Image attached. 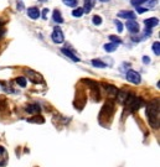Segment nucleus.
Here are the masks:
<instances>
[{
  "label": "nucleus",
  "instance_id": "f03ea898",
  "mask_svg": "<svg viewBox=\"0 0 160 167\" xmlns=\"http://www.w3.org/2000/svg\"><path fill=\"white\" fill-rule=\"evenodd\" d=\"M51 38L55 44H62L63 42V40H65V36H63V32H62V30L60 29L58 26H56L52 31V35H51Z\"/></svg>",
  "mask_w": 160,
  "mask_h": 167
},
{
  "label": "nucleus",
  "instance_id": "6e6552de",
  "mask_svg": "<svg viewBox=\"0 0 160 167\" xmlns=\"http://www.w3.org/2000/svg\"><path fill=\"white\" fill-rule=\"evenodd\" d=\"M26 111L29 114H38L41 111V108H40L38 104H30V105L26 107Z\"/></svg>",
  "mask_w": 160,
  "mask_h": 167
},
{
  "label": "nucleus",
  "instance_id": "f257e3e1",
  "mask_svg": "<svg viewBox=\"0 0 160 167\" xmlns=\"http://www.w3.org/2000/svg\"><path fill=\"white\" fill-rule=\"evenodd\" d=\"M146 117L149 124L154 129H159V100H153L146 107Z\"/></svg>",
  "mask_w": 160,
  "mask_h": 167
},
{
  "label": "nucleus",
  "instance_id": "a878e982",
  "mask_svg": "<svg viewBox=\"0 0 160 167\" xmlns=\"http://www.w3.org/2000/svg\"><path fill=\"white\" fill-rule=\"evenodd\" d=\"M146 8H140V6H138L137 8V11H138V14H143V13H145L146 11Z\"/></svg>",
  "mask_w": 160,
  "mask_h": 167
},
{
  "label": "nucleus",
  "instance_id": "5701e85b",
  "mask_svg": "<svg viewBox=\"0 0 160 167\" xmlns=\"http://www.w3.org/2000/svg\"><path fill=\"white\" fill-rule=\"evenodd\" d=\"M109 40H111V41H112L113 44H117V45H119V44H122V40L119 38L118 36H114V35H111V36H109Z\"/></svg>",
  "mask_w": 160,
  "mask_h": 167
},
{
  "label": "nucleus",
  "instance_id": "bb28decb",
  "mask_svg": "<svg viewBox=\"0 0 160 167\" xmlns=\"http://www.w3.org/2000/svg\"><path fill=\"white\" fill-rule=\"evenodd\" d=\"M143 62H144V63H145V65H148V63H149V62H150V58H149L148 56H144V57H143Z\"/></svg>",
  "mask_w": 160,
  "mask_h": 167
},
{
  "label": "nucleus",
  "instance_id": "f8f14e48",
  "mask_svg": "<svg viewBox=\"0 0 160 167\" xmlns=\"http://www.w3.org/2000/svg\"><path fill=\"white\" fill-rule=\"evenodd\" d=\"M94 2H96V0H85V9H83V11L85 13H89V11H91L93 5H94Z\"/></svg>",
  "mask_w": 160,
  "mask_h": 167
},
{
  "label": "nucleus",
  "instance_id": "4468645a",
  "mask_svg": "<svg viewBox=\"0 0 160 167\" xmlns=\"http://www.w3.org/2000/svg\"><path fill=\"white\" fill-rule=\"evenodd\" d=\"M83 82L86 83L87 86L91 87V88H92V90H94V92H98V90H99V88H98V83H97V82L91 80V79H83Z\"/></svg>",
  "mask_w": 160,
  "mask_h": 167
},
{
  "label": "nucleus",
  "instance_id": "2f4dec72",
  "mask_svg": "<svg viewBox=\"0 0 160 167\" xmlns=\"http://www.w3.org/2000/svg\"><path fill=\"white\" fill-rule=\"evenodd\" d=\"M3 26V21H2V20H0V27H2Z\"/></svg>",
  "mask_w": 160,
  "mask_h": 167
},
{
  "label": "nucleus",
  "instance_id": "f3484780",
  "mask_svg": "<svg viewBox=\"0 0 160 167\" xmlns=\"http://www.w3.org/2000/svg\"><path fill=\"white\" fill-rule=\"evenodd\" d=\"M83 8H77V9H75L73 11H72V16L73 17H81L82 15H83Z\"/></svg>",
  "mask_w": 160,
  "mask_h": 167
},
{
  "label": "nucleus",
  "instance_id": "aec40b11",
  "mask_svg": "<svg viewBox=\"0 0 160 167\" xmlns=\"http://www.w3.org/2000/svg\"><path fill=\"white\" fill-rule=\"evenodd\" d=\"M153 51H154V53L156 56L160 55V42H159V41H156V42L153 44Z\"/></svg>",
  "mask_w": 160,
  "mask_h": 167
},
{
  "label": "nucleus",
  "instance_id": "412c9836",
  "mask_svg": "<svg viewBox=\"0 0 160 167\" xmlns=\"http://www.w3.org/2000/svg\"><path fill=\"white\" fill-rule=\"evenodd\" d=\"M27 121H30V123H40V124H42L45 120H44L42 117H34V118H31V119H27Z\"/></svg>",
  "mask_w": 160,
  "mask_h": 167
},
{
  "label": "nucleus",
  "instance_id": "ddd939ff",
  "mask_svg": "<svg viewBox=\"0 0 160 167\" xmlns=\"http://www.w3.org/2000/svg\"><path fill=\"white\" fill-rule=\"evenodd\" d=\"M52 17H54V20H55V23H57V24L63 23V17H62L61 13H60V10H55L54 14H52Z\"/></svg>",
  "mask_w": 160,
  "mask_h": 167
},
{
  "label": "nucleus",
  "instance_id": "20e7f679",
  "mask_svg": "<svg viewBox=\"0 0 160 167\" xmlns=\"http://www.w3.org/2000/svg\"><path fill=\"white\" fill-rule=\"evenodd\" d=\"M125 26H127L128 31H131L132 34H138L139 30H140V27H139V24L137 21H134V20H128Z\"/></svg>",
  "mask_w": 160,
  "mask_h": 167
},
{
  "label": "nucleus",
  "instance_id": "1a4fd4ad",
  "mask_svg": "<svg viewBox=\"0 0 160 167\" xmlns=\"http://www.w3.org/2000/svg\"><path fill=\"white\" fill-rule=\"evenodd\" d=\"M144 24H145L146 29H152V27H154V26H156L159 24V19H156V17H149V19L144 20Z\"/></svg>",
  "mask_w": 160,
  "mask_h": 167
},
{
  "label": "nucleus",
  "instance_id": "9d476101",
  "mask_svg": "<svg viewBox=\"0 0 160 167\" xmlns=\"http://www.w3.org/2000/svg\"><path fill=\"white\" fill-rule=\"evenodd\" d=\"M103 87L106 88V90L109 93L111 96H115L117 93H118V88L112 86V84H107V83H103Z\"/></svg>",
  "mask_w": 160,
  "mask_h": 167
},
{
  "label": "nucleus",
  "instance_id": "dca6fc26",
  "mask_svg": "<svg viewBox=\"0 0 160 167\" xmlns=\"http://www.w3.org/2000/svg\"><path fill=\"white\" fill-rule=\"evenodd\" d=\"M117 47H118V45L117 44H113V42H109V44H106L104 45V50L107 52H113V51L117 50Z\"/></svg>",
  "mask_w": 160,
  "mask_h": 167
},
{
  "label": "nucleus",
  "instance_id": "7c9ffc66",
  "mask_svg": "<svg viewBox=\"0 0 160 167\" xmlns=\"http://www.w3.org/2000/svg\"><path fill=\"white\" fill-rule=\"evenodd\" d=\"M99 2H102V3H107V2H111V0H99Z\"/></svg>",
  "mask_w": 160,
  "mask_h": 167
},
{
  "label": "nucleus",
  "instance_id": "c756f323",
  "mask_svg": "<svg viewBox=\"0 0 160 167\" xmlns=\"http://www.w3.org/2000/svg\"><path fill=\"white\" fill-rule=\"evenodd\" d=\"M4 34H5V30H4V27L2 26V27H0V38L4 36Z\"/></svg>",
  "mask_w": 160,
  "mask_h": 167
},
{
  "label": "nucleus",
  "instance_id": "393cba45",
  "mask_svg": "<svg viewBox=\"0 0 160 167\" xmlns=\"http://www.w3.org/2000/svg\"><path fill=\"white\" fill-rule=\"evenodd\" d=\"M115 26H117V30H118V32H122L123 31V24L121 23V21H115Z\"/></svg>",
  "mask_w": 160,
  "mask_h": 167
},
{
  "label": "nucleus",
  "instance_id": "a211bd4d",
  "mask_svg": "<svg viewBox=\"0 0 160 167\" xmlns=\"http://www.w3.org/2000/svg\"><path fill=\"white\" fill-rule=\"evenodd\" d=\"M16 83H17V84L21 87V88H25L26 84H27V80H26L25 77H17V78H16Z\"/></svg>",
  "mask_w": 160,
  "mask_h": 167
},
{
  "label": "nucleus",
  "instance_id": "4be33fe9",
  "mask_svg": "<svg viewBox=\"0 0 160 167\" xmlns=\"http://www.w3.org/2000/svg\"><path fill=\"white\" fill-rule=\"evenodd\" d=\"M62 2H63L65 5L71 6V8H73V6L77 5V0H62Z\"/></svg>",
  "mask_w": 160,
  "mask_h": 167
},
{
  "label": "nucleus",
  "instance_id": "6ab92c4d",
  "mask_svg": "<svg viewBox=\"0 0 160 167\" xmlns=\"http://www.w3.org/2000/svg\"><path fill=\"white\" fill-rule=\"evenodd\" d=\"M102 21H103L102 17H101V16H98V15H94V16L92 17V23H93L96 26H99V25L102 24Z\"/></svg>",
  "mask_w": 160,
  "mask_h": 167
},
{
  "label": "nucleus",
  "instance_id": "7ed1b4c3",
  "mask_svg": "<svg viewBox=\"0 0 160 167\" xmlns=\"http://www.w3.org/2000/svg\"><path fill=\"white\" fill-rule=\"evenodd\" d=\"M127 79H128V82L133 83V84H139V83L142 82L140 74H139L138 72L133 71V69H129V71L127 72Z\"/></svg>",
  "mask_w": 160,
  "mask_h": 167
},
{
  "label": "nucleus",
  "instance_id": "2eb2a0df",
  "mask_svg": "<svg viewBox=\"0 0 160 167\" xmlns=\"http://www.w3.org/2000/svg\"><path fill=\"white\" fill-rule=\"evenodd\" d=\"M92 66L96 67V68H106L107 65L104 63V62H102L101 59H92Z\"/></svg>",
  "mask_w": 160,
  "mask_h": 167
},
{
  "label": "nucleus",
  "instance_id": "b1692460",
  "mask_svg": "<svg viewBox=\"0 0 160 167\" xmlns=\"http://www.w3.org/2000/svg\"><path fill=\"white\" fill-rule=\"evenodd\" d=\"M148 0H131V3H132V5H134V6H140L142 4H144V3H146Z\"/></svg>",
  "mask_w": 160,
  "mask_h": 167
},
{
  "label": "nucleus",
  "instance_id": "9b49d317",
  "mask_svg": "<svg viewBox=\"0 0 160 167\" xmlns=\"http://www.w3.org/2000/svg\"><path fill=\"white\" fill-rule=\"evenodd\" d=\"M61 51H62V53H63L65 56H67L68 58H71V59H72L73 62H78V61H79V58H78L77 56H75V55H73V53H72V52H71V51H69L68 48H62Z\"/></svg>",
  "mask_w": 160,
  "mask_h": 167
},
{
  "label": "nucleus",
  "instance_id": "0eeeda50",
  "mask_svg": "<svg viewBox=\"0 0 160 167\" xmlns=\"http://www.w3.org/2000/svg\"><path fill=\"white\" fill-rule=\"evenodd\" d=\"M119 17H124L127 20H134L135 19V14L134 11H131V10H122V11L118 13Z\"/></svg>",
  "mask_w": 160,
  "mask_h": 167
},
{
  "label": "nucleus",
  "instance_id": "39448f33",
  "mask_svg": "<svg viewBox=\"0 0 160 167\" xmlns=\"http://www.w3.org/2000/svg\"><path fill=\"white\" fill-rule=\"evenodd\" d=\"M26 73H27V76H29V79L34 82V83H40V82H42V77L38 74V73L34 72L32 69H26Z\"/></svg>",
  "mask_w": 160,
  "mask_h": 167
},
{
  "label": "nucleus",
  "instance_id": "cd10ccee",
  "mask_svg": "<svg viewBox=\"0 0 160 167\" xmlns=\"http://www.w3.org/2000/svg\"><path fill=\"white\" fill-rule=\"evenodd\" d=\"M47 13H48V9H44V10H42V17H44V19L47 17Z\"/></svg>",
  "mask_w": 160,
  "mask_h": 167
},
{
  "label": "nucleus",
  "instance_id": "423d86ee",
  "mask_svg": "<svg viewBox=\"0 0 160 167\" xmlns=\"http://www.w3.org/2000/svg\"><path fill=\"white\" fill-rule=\"evenodd\" d=\"M27 15H29L30 19L36 20V19H38L40 16H41V13H40V10L36 6H32V8H29L27 9Z\"/></svg>",
  "mask_w": 160,
  "mask_h": 167
},
{
  "label": "nucleus",
  "instance_id": "c85d7f7f",
  "mask_svg": "<svg viewBox=\"0 0 160 167\" xmlns=\"http://www.w3.org/2000/svg\"><path fill=\"white\" fill-rule=\"evenodd\" d=\"M17 9H19V10H23V9H24V3L19 2V3H17Z\"/></svg>",
  "mask_w": 160,
  "mask_h": 167
}]
</instances>
